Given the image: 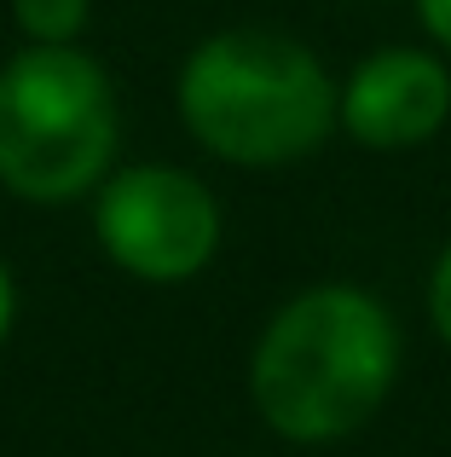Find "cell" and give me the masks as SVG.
Returning a JSON list of instances; mask_svg holds the SVG:
<instances>
[{"mask_svg": "<svg viewBox=\"0 0 451 457\" xmlns=\"http://www.w3.org/2000/svg\"><path fill=\"white\" fill-rule=\"evenodd\" d=\"M406 370V330L388 295L348 278L295 290L249 347V405L283 446H341L382 417Z\"/></svg>", "mask_w": 451, "mask_h": 457, "instance_id": "cell-1", "label": "cell"}, {"mask_svg": "<svg viewBox=\"0 0 451 457\" xmlns=\"http://www.w3.org/2000/svg\"><path fill=\"white\" fill-rule=\"evenodd\" d=\"M174 111L215 162L272 174L336 139V76L301 35L232 23L180 58Z\"/></svg>", "mask_w": 451, "mask_h": 457, "instance_id": "cell-2", "label": "cell"}, {"mask_svg": "<svg viewBox=\"0 0 451 457\" xmlns=\"http://www.w3.org/2000/svg\"><path fill=\"white\" fill-rule=\"evenodd\" d=\"M122 162V93L87 41L18 46L0 64V191L70 209Z\"/></svg>", "mask_w": 451, "mask_h": 457, "instance_id": "cell-3", "label": "cell"}, {"mask_svg": "<svg viewBox=\"0 0 451 457\" xmlns=\"http://www.w3.org/2000/svg\"><path fill=\"white\" fill-rule=\"evenodd\" d=\"M93 244L122 278L174 290L220 261L226 209L220 191L180 162H116L93 191Z\"/></svg>", "mask_w": 451, "mask_h": 457, "instance_id": "cell-4", "label": "cell"}, {"mask_svg": "<svg viewBox=\"0 0 451 457\" xmlns=\"http://www.w3.org/2000/svg\"><path fill=\"white\" fill-rule=\"evenodd\" d=\"M451 128V58L394 41L336 76V134L365 151H422Z\"/></svg>", "mask_w": 451, "mask_h": 457, "instance_id": "cell-5", "label": "cell"}, {"mask_svg": "<svg viewBox=\"0 0 451 457\" xmlns=\"http://www.w3.org/2000/svg\"><path fill=\"white\" fill-rule=\"evenodd\" d=\"M23 46H76L93 23V0H6Z\"/></svg>", "mask_w": 451, "mask_h": 457, "instance_id": "cell-6", "label": "cell"}, {"mask_svg": "<svg viewBox=\"0 0 451 457\" xmlns=\"http://www.w3.org/2000/svg\"><path fill=\"white\" fill-rule=\"evenodd\" d=\"M422 312H429V330L440 336V347L451 353V237L440 244L429 267V284H422Z\"/></svg>", "mask_w": 451, "mask_h": 457, "instance_id": "cell-7", "label": "cell"}, {"mask_svg": "<svg viewBox=\"0 0 451 457\" xmlns=\"http://www.w3.org/2000/svg\"><path fill=\"white\" fill-rule=\"evenodd\" d=\"M411 12H417V29L429 35L434 53L451 58V0H411Z\"/></svg>", "mask_w": 451, "mask_h": 457, "instance_id": "cell-8", "label": "cell"}, {"mask_svg": "<svg viewBox=\"0 0 451 457\" xmlns=\"http://www.w3.org/2000/svg\"><path fill=\"white\" fill-rule=\"evenodd\" d=\"M12 324H18V278H12L6 255H0V347H6Z\"/></svg>", "mask_w": 451, "mask_h": 457, "instance_id": "cell-9", "label": "cell"}]
</instances>
